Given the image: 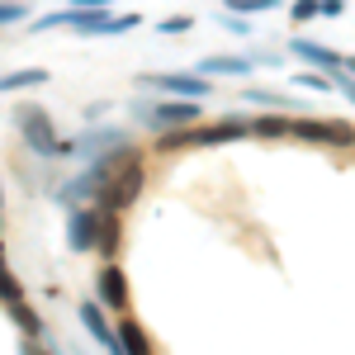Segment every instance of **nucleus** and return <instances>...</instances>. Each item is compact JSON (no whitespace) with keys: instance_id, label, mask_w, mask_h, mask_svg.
I'll use <instances>...</instances> for the list:
<instances>
[{"instance_id":"ddd939ff","label":"nucleus","mask_w":355,"mask_h":355,"mask_svg":"<svg viewBox=\"0 0 355 355\" xmlns=\"http://www.w3.org/2000/svg\"><path fill=\"white\" fill-rule=\"evenodd\" d=\"M246 133H261V137H284V119H270V114H266V119H251V123H246Z\"/></svg>"},{"instance_id":"393cba45","label":"nucleus","mask_w":355,"mask_h":355,"mask_svg":"<svg viewBox=\"0 0 355 355\" xmlns=\"http://www.w3.org/2000/svg\"><path fill=\"white\" fill-rule=\"evenodd\" d=\"M28 355H33V351H28ZM43 355H48V351H43Z\"/></svg>"},{"instance_id":"f03ea898","label":"nucleus","mask_w":355,"mask_h":355,"mask_svg":"<svg viewBox=\"0 0 355 355\" xmlns=\"http://www.w3.org/2000/svg\"><path fill=\"white\" fill-rule=\"evenodd\" d=\"M15 123H19V133L28 137L33 152H71V142H57V128H53V119H48V110L15 105Z\"/></svg>"},{"instance_id":"dca6fc26","label":"nucleus","mask_w":355,"mask_h":355,"mask_svg":"<svg viewBox=\"0 0 355 355\" xmlns=\"http://www.w3.org/2000/svg\"><path fill=\"white\" fill-rule=\"evenodd\" d=\"M15 313H19V322H24L28 336H38V331H43V327H38V313H33L28 303H15Z\"/></svg>"},{"instance_id":"0eeeda50","label":"nucleus","mask_w":355,"mask_h":355,"mask_svg":"<svg viewBox=\"0 0 355 355\" xmlns=\"http://www.w3.org/2000/svg\"><path fill=\"white\" fill-rule=\"evenodd\" d=\"M199 119V100H162L152 105V123L162 128H180V123H194Z\"/></svg>"},{"instance_id":"f3484780","label":"nucleus","mask_w":355,"mask_h":355,"mask_svg":"<svg viewBox=\"0 0 355 355\" xmlns=\"http://www.w3.org/2000/svg\"><path fill=\"white\" fill-rule=\"evenodd\" d=\"M242 100H256V105H266V110H275V105H284V95H275V90H246Z\"/></svg>"},{"instance_id":"6e6552de","label":"nucleus","mask_w":355,"mask_h":355,"mask_svg":"<svg viewBox=\"0 0 355 355\" xmlns=\"http://www.w3.org/2000/svg\"><path fill=\"white\" fill-rule=\"evenodd\" d=\"M95 232H100V209H95V214H90V209H76V214H71V227H67L71 246H76V251H90V246H95Z\"/></svg>"},{"instance_id":"a211bd4d","label":"nucleus","mask_w":355,"mask_h":355,"mask_svg":"<svg viewBox=\"0 0 355 355\" xmlns=\"http://www.w3.org/2000/svg\"><path fill=\"white\" fill-rule=\"evenodd\" d=\"M15 19H24V5L19 0H0V24H15Z\"/></svg>"},{"instance_id":"f8f14e48","label":"nucleus","mask_w":355,"mask_h":355,"mask_svg":"<svg viewBox=\"0 0 355 355\" xmlns=\"http://www.w3.org/2000/svg\"><path fill=\"white\" fill-rule=\"evenodd\" d=\"M95 246L105 256H119V214H100V232H95Z\"/></svg>"},{"instance_id":"7ed1b4c3","label":"nucleus","mask_w":355,"mask_h":355,"mask_svg":"<svg viewBox=\"0 0 355 355\" xmlns=\"http://www.w3.org/2000/svg\"><path fill=\"white\" fill-rule=\"evenodd\" d=\"M284 137L299 142H331V147H355V128L336 119H284Z\"/></svg>"},{"instance_id":"6ab92c4d","label":"nucleus","mask_w":355,"mask_h":355,"mask_svg":"<svg viewBox=\"0 0 355 355\" xmlns=\"http://www.w3.org/2000/svg\"><path fill=\"white\" fill-rule=\"evenodd\" d=\"M289 15H294V19H313V15H318V0H294V10H289Z\"/></svg>"},{"instance_id":"aec40b11","label":"nucleus","mask_w":355,"mask_h":355,"mask_svg":"<svg viewBox=\"0 0 355 355\" xmlns=\"http://www.w3.org/2000/svg\"><path fill=\"white\" fill-rule=\"evenodd\" d=\"M299 85H303V90H327V76H318V71H303V76H299Z\"/></svg>"},{"instance_id":"9b49d317","label":"nucleus","mask_w":355,"mask_h":355,"mask_svg":"<svg viewBox=\"0 0 355 355\" xmlns=\"http://www.w3.org/2000/svg\"><path fill=\"white\" fill-rule=\"evenodd\" d=\"M48 81V71L43 67H28V71H5L0 76V90H33V85Z\"/></svg>"},{"instance_id":"4468645a","label":"nucleus","mask_w":355,"mask_h":355,"mask_svg":"<svg viewBox=\"0 0 355 355\" xmlns=\"http://www.w3.org/2000/svg\"><path fill=\"white\" fill-rule=\"evenodd\" d=\"M227 5H232L237 15H266V10H275L279 0H227Z\"/></svg>"},{"instance_id":"1a4fd4ad","label":"nucleus","mask_w":355,"mask_h":355,"mask_svg":"<svg viewBox=\"0 0 355 355\" xmlns=\"http://www.w3.org/2000/svg\"><path fill=\"white\" fill-rule=\"evenodd\" d=\"M251 67L256 62H246V57H209V62H199V76H251Z\"/></svg>"},{"instance_id":"20e7f679","label":"nucleus","mask_w":355,"mask_h":355,"mask_svg":"<svg viewBox=\"0 0 355 355\" xmlns=\"http://www.w3.org/2000/svg\"><path fill=\"white\" fill-rule=\"evenodd\" d=\"M142 85L171 90V95H180V100H204V95H209V76H180V71H147Z\"/></svg>"},{"instance_id":"4be33fe9","label":"nucleus","mask_w":355,"mask_h":355,"mask_svg":"<svg viewBox=\"0 0 355 355\" xmlns=\"http://www.w3.org/2000/svg\"><path fill=\"white\" fill-rule=\"evenodd\" d=\"M331 81H336V85H341V90L355 100V76H346V71H341V76H331Z\"/></svg>"},{"instance_id":"412c9836","label":"nucleus","mask_w":355,"mask_h":355,"mask_svg":"<svg viewBox=\"0 0 355 355\" xmlns=\"http://www.w3.org/2000/svg\"><path fill=\"white\" fill-rule=\"evenodd\" d=\"M341 10H346L341 0H318V15H341Z\"/></svg>"},{"instance_id":"5701e85b","label":"nucleus","mask_w":355,"mask_h":355,"mask_svg":"<svg viewBox=\"0 0 355 355\" xmlns=\"http://www.w3.org/2000/svg\"><path fill=\"white\" fill-rule=\"evenodd\" d=\"M76 10H100V5H110V0H71Z\"/></svg>"},{"instance_id":"9d476101","label":"nucleus","mask_w":355,"mask_h":355,"mask_svg":"<svg viewBox=\"0 0 355 355\" xmlns=\"http://www.w3.org/2000/svg\"><path fill=\"white\" fill-rule=\"evenodd\" d=\"M119 346H123V355H152V346H147V336H142V327L133 318L119 322Z\"/></svg>"},{"instance_id":"423d86ee","label":"nucleus","mask_w":355,"mask_h":355,"mask_svg":"<svg viewBox=\"0 0 355 355\" xmlns=\"http://www.w3.org/2000/svg\"><path fill=\"white\" fill-rule=\"evenodd\" d=\"M100 303H110L114 313H128V275L119 270V266L100 270Z\"/></svg>"},{"instance_id":"f257e3e1","label":"nucleus","mask_w":355,"mask_h":355,"mask_svg":"<svg viewBox=\"0 0 355 355\" xmlns=\"http://www.w3.org/2000/svg\"><path fill=\"white\" fill-rule=\"evenodd\" d=\"M71 24L76 33H85V38H114V33H128V28L142 24V15H110L105 5L100 10H67V15H43L38 24H33V33H43V28H62Z\"/></svg>"},{"instance_id":"b1692460","label":"nucleus","mask_w":355,"mask_h":355,"mask_svg":"<svg viewBox=\"0 0 355 355\" xmlns=\"http://www.w3.org/2000/svg\"><path fill=\"white\" fill-rule=\"evenodd\" d=\"M341 71H351V76H355V57H346V62H341Z\"/></svg>"},{"instance_id":"2eb2a0df","label":"nucleus","mask_w":355,"mask_h":355,"mask_svg":"<svg viewBox=\"0 0 355 355\" xmlns=\"http://www.w3.org/2000/svg\"><path fill=\"white\" fill-rule=\"evenodd\" d=\"M190 15H171V19H162V24H157V33H171V38H175V33H190Z\"/></svg>"},{"instance_id":"39448f33","label":"nucleus","mask_w":355,"mask_h":355,"mask_svg":"<svg viewBox=\"0 0 355 355\" xmlns=\"http://www.w3.org/2000/svg\"><path fill=\"white\" fill-rule=\"evenodd\" d=\"M289 53L303 57V62H313V67H318V71H327V76H341V62H346L336 48H327V43H313V38H294V43H289Z\"/></svg>"}]
</instances>
